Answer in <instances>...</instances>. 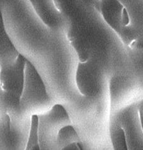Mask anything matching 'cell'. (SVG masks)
Here are the masks:
<instances>
[{
  "label": "cell",
  "mask_w": 143,
  "mask_h": 150,
  "mask_svg": "<svg viewBox=\"0 0 143 150\" xmlns=\"http://www.w3.org/2000/svg\"><path fill=\"white\" fill-rule=\"evenodd\" d=\"M49 99L46 87L34 66L26 59L23 90L19 100L20 107L44 102Z\"/></svg>",
  "instance_id": "1"
},
{
  "label": "cell",
  "mask_w": 143,
  "mask_h": 150,
  "mask_svg": "<svg viewBox=\"0 0 143 150\" xmlns=\"http://www.w3.org/2000/svg\"><path fill=\"white\" fill-rule=\"evenodd\" d=\"M76 84L83 95L92 97L99 90V78L95 62L90 57L87 62H79L76 72Z\"/></svg>",
  "instance_id": "2"
},
{
  "label": "cell",
  "mask_w": 143,
  "mask_h": 150,
  "mask_svg": "<svg viewBox=\"0 0 143 150\" xmlns=\"http://www.w3.org/2000/svg\"><path fill=\"white\" fill-rule=\"evenodd\" d=\"M95 8L106 23L122 37L124 29L122 26V14L124 6L119 1H98L95 2Z\"/></svg>",
  "instance_id": "3"
},
{
  "label": "cell",
  "mask_w": 143,
  "mask_h": 150,
  "mask_svg": "<svg viewBox=\"0 0 143 150\" xmlns=\"http://www.w3.org/2000/svg\"><path fill=\"white\" fill-rule=\"evenodd\" d=\"M38 16L43 23L51 29H56L60 24L61 17L54 1H30Z\"/></svg>",
  "instance_id": "4"
},
{
  "label": "cell",
  "mask_w": 143,
  "mask_h": 150,
  "mask_svg": "<svg viewBox=\"0 0 143 150\" xmlns=\"http://www.w3.org/2000/svg\"><path fill=\"white\" fill-rule=\"evenodd\" d=\"M18 54L6 33L0 8V67L12 64Z\"/></svg>",
  "instance_id": "5"
},
{
  "label": "cell",
  "mask_w": 143,
  "mask_h": 150,
  "mask_svg": "<svg viewBox=\"0 0 143 150\" xmlns=\"http://www.w3.org/2000/svg\"><path fill=\"white\" fill-rule=\"evenodd\" d=\"M68 40L78 54L80 63L87 62L90 58V51L88 48V42L83 38V35L76 29L71 28L67 34Z\"/></svg>",
  "instance_id": "6"
},
{
  "label": "cell",
  "mask_w": 143,
  "mask_h": 150,
  "mask_svg": "<svg viewBox=\"0 0 143 150\" xmlns=\"http://www.w3.org/2000/svg\"><path fill=\"white\" fill-rule=\"evenodd\" d=\"M75 143H81L80 138L71 125L61 127L56 137V146L58 150H61L65 146Z\"/></svg>",
  "instance_id": "7"
},
{
  "label": "cell",
  "mask_w": 143,
  "mask_h": 150,
  "mask_svg": "<svg viewBox=\"0 0 143 150\" xmlns=\"http://www.w3.org/2000/svg\"><path fill=\"white\" fill-rule=\"evenodd\" d=\"M25 150H40L39 140V117L33 115Z\"/></svg>",
  "instance_id": "8"
}]
</instances>
